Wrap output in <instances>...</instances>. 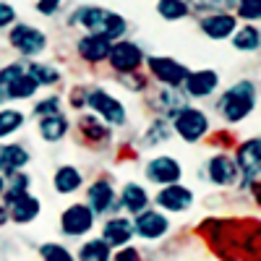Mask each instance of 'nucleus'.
Here are the masks:
<instances>
[{
    "label": "nucleus",
    "mask_w": 261,
    "mask_h": 261,
    "mask_svg": "<svg viewBox=\"0 0 261 261\" xmlns=\"http://www.w3.org/2000/svg\"><path fill=\"white\" fill-rule=\"evenodd\" d=\"M256 110V84L243 79L232 84L220 99V113L227 123H243Z\"/></svg>",
    "instance_id": "nucleus-1"
},
{
    "label": "nucleus",
    "mask_w": 261,
    "mask_h": 261,
    "mask_svg": "<svg viewBox=\"0 0 261 261\" xmlns=\"http://www.w3.org/2000/svg\"><path fill=\"white\" fill-rule=\"evenodd\" d=\"M172 130L186 141V144H196L209 134V115L199 107H183V110L172 118Z\"/></svg>",
    "instance_id": "nucleus-2"
},
{
    "label": "nucleus",
    "mask_w": 261,
    "mask_h": 261,
    "mask_svg": "<svg viewBox=\"0 0 261 261\" xmlns=\"http://www.w3.org/2000/svg\"><path fill=\"white\" fill-rule=\"evenodd\" d=\"M84 102L97 113V118L107 125H125V107L118 97L105 89H89L84 94Z\"/></svg>",
    "instance_id": "nucleus-3"
},
{
    "label": "nucleus",
    "mask_w": 261,
    "mask_h": 261,
    "mask_svg": "<svg viewBox=\"0 0 261 261\" xmlns=\"http://www.w3.org/2000/svg\"><path fill=\"white\" fill-rule=\"evenodd\" d=\"M8 42H11V47L16 53L27 55V58H34L39 53H45V47H47L45 32H39L32 24H13V29L8 32Z\"/></svg>",
    "instance_id": "nucleus-4"
},
{
    "label": "nucleus",
    "mask_w": 261,
    "mask_h": 261,
    "mask_svg": "<svg viewBox=\"0 0 261 261\" xmlns=\"http://www.w3.org/2000/svg\"><path fill=\"white\" fill-rule=\"evenodd\" d=\"M107 60H110V65H113L118 73L128 76V73H136L141 65H144V50L136 45V42L120 39V42H115V45L110 47Z\"/></svg>",
    "instance_id": "nucleus-5"
},
{
    "label": "nucleus",
    "mask_w": 261,
    "mask_h": 261,
    "mask_svg": "<svg viewBox=\"0 0 261 261\" xmlns=\"http://www.w3.org/2000/svg\"><path fill=\"white\" fill-rule=\"evenodd\" d=\"M146 65H149V73L154 76L160 84H165L167 89H175V86H180L188 76V68L183 63L172 60V58H160V55H151L146 58Z\"/></svg>",
    "instance_id": "nucleus-6"
},
{
    "label": "nucleus",
    "mask_w": 261,
    "mask_h": 261,
    "mask_svg": "<svg viewBox=\"0 0 261 261\" xmlns=\"http://www.w3.org/2000/svg\"><path fill=\"white\" fill-rule=\"evenodd\" d=\"M94 220H97V217L89 212L86 204H71L68 209H63V214H60V230H63V235L81 238V235L92 232Z\"/></svg>",
    "instance_id": "nucleus-7"
},
{
    "label": "nucleus",
    "mask_w": 261,
    "mask_h": 261,
    "mask_svg": "<svg viewBox=\"0 0 261 261\" xmlns=\"http://www.w3.org/2000/svg\"><path fill=\"white\" fill-rule=\"evenodd\" d=\"M232 160L238 165V172L246 178V183H256L258 180V170H261V139L251 136L248 141H243Z\"/></svg>",
    "instance_id": "nucleus-8"
},
{
    "label": "nucleus",
    "mask_w": 261,
    "mask_h": 261,
    "mask_svg": "<svg viewBox=\"0 0 261 261\" xmlns=\"http://www.w3.org/2000/svg\"><path fill=\"white\" fill-rule=\"evenodd\" d=\"M220 86V73L214 68H201V71H188L183 81V94L188 99H206L217 92Z\"/></svg>",
    "instance_id": "nucleus-9"
},
{
    "label": "nucleus",
    "mask_w": 261,
    "mask_h": 261,
    "mask_svg": "<svg viewBox=\"0 0 261 261\" xmlns=\"http://www.w3.org/2000/svg\"><path fill=\"white\" fill-rule=\"evenodd\" d=\"M146 180L157 183V186H175L183 178V167L175 157H154L146 162Z\"/></svg>",
    "instance_id": "nucleus-10"
},
{
    "label": "nucleus",
    "mask_w": 261,
    "mask_h": 261,
    "mask_svg": "<svg viewBox=\"0 0 261 261\" xmlns=\"http://www.w3.org/2000/svg\"><path fill=\"white\" fill-rule=\"evenodd\" d=\"M130 225H134V235L144 238V241H160L170 230V220L162 212H154V209L136 214V220H130Z\"/></svg>",
    "instance_id": "nucleus-11"
},
{
    "label": "nucleus",
    "mask_w": 261,
    "mask_h": 261,
    "mask_svg": "<svg viewBox=\"0 0 261 261\" xmlns=\"http://www.w3.org/2000/svg\"><path fill=\"white\" fill-rule=\"evenodd\" d=\"M118 196H115V188L113 183L107 180V178H99L89 186V191H86V206H89V212L94 217H105L110 209L118 206Z\"/></svg>",
    "instance_id": "nucleus-12"
},
{
    "label": "nucleus",
    "mask_w": 261,
    "mask_h": 261,
    "mask_svg": "<svg viewBox=\"0 0 261 261\" xmlns=\"http://www.w3.org/2000/svg\"><path fill=\"white\" fill-rule=\"evenodd\" d=\"M206 175H209V180H212L214 186L230 188V186H235V183H238L241 172H238L235 160H232L230 154H222V151H220V154L209 157V162H206Z\"/></svg>",
    "instance_id": "nucleus-13"
},
{
    "label": "nucleus",
    "mask_w": 261,
    "mask_h": 261,
    "mask_svg": "<svg viewBox=\"0 0 261 261\" xmlns=\"http://www.w3.org/2000/svg\"><path fill=\"white\" fill-rule=\"evenodd\" d=\"M99 241L107 248H125L134 241V225H130V220H125V217H110V220H105V225H102Z\"/></svg>",
    "instance_id": "nucleus-14"
},
{
    "label": "nucleus",
    "mask_w": 261,
    "mask_h": 261,
    "mask_svg": "<svg viewBox=\"0 0 261 261\" xmlns=\"http://www.w3.org/2000/svg\"><path fill=\"white\" fill-rule=\"evenodd\" d=\"M154 201H157L160 209L172 212V214H175V212H186V209L193 206V191L186 188V186H180V183L165 186V188H160V193L154 196Z\"/></svg>",
    "instance_id": "nucleus-15"
},
{
    "label": "nucleus",
    "mask_w": 261,
    "mask_h": 261,
    "mask_svg": "<svg viewBox=\"0 0 261 261\" xmlns=\"http://www.w3.org/2000/svg\"><path fill=\"white\" fill-rule=\"evenodd\" d=\"M199 27L209 39H230L238 29V18L232 13H209L201 18Z\"/></svg>",
    "instance_id": "nucleus-16"
},
{
    "label": "nucleus",
    "mask_w": 261,
    "mask_h": 261,
    "mask_svg": "<svg viewBox=\"0 0 261 261\" xmlns=\"http://www.w3.org/2000/svg\"><path fill=\"white\" fill-rule=\"evenodd\" d=\"M107 8H99V6H79L71 16V24H81L89 34L94 37H102V29H105V21H107Z\"/></svg>",
    "instance_id": "nucleus-17"
},
{
    "label": "nucleus",
    "mask_w": 261,
    "mask_h": 261,
    "mask_svg": "<svg viewBox=\"0 0 261 261\" xmlns=\"http://www.w3.org/2000/svg\"><path fill=\"white\" fill-rule=\"evenodd\" d=\"M29 165V151L21 144H0V175H16Z\"/></svg>",
    "instance_id": "nucleus-18"
},
{
    "label": "nucleus",
    "mask_w": 261,
    "mask_h": 261,
    "mask_svg": "<svg viewBox=\"0 0 261 261\" xmlns=\"http://www.w3.org/2000/svg\"><path fill=\"white\" fill-rule=\"evenodd\" d=\"M6 209H8V217H11L16 225H29V222L37 220V214H39L42 204H39L37 196L24 193V196H18V199H13Z\"/></svg>",
    "instance_id": "nucleus-19"
},
{
    "label": "nucleus",
    "mask_w": 261,
    "mask_h": 261,
    "mask_svg": "<svg viewBox=\"0 0 261 261\" xmlns=\"http://www.w3.org/2000/svg\"><path fill=\"white\" fill-rule=\"evenodd\" d=\"M110 47L113 42H107L105 37H94V34H86L76 42V53L89 60V63H99V60H107V55H110Z\"/></svg>",
    "instance_id": "nucleus-20"
},
{
    "label": "nucleus",
    "mask_w": 261,
    "mask_h": 261,
    "mask_svg": "<svg viewBox=\"0 0 261 261\" xmlns=\"http://www.w3.org/2000/svg\"><path fill=\"white\" fill-rule=\"evenodd\" d=\"M128 214H141L149 209V193L144 186L139 183H125L123 191H120V201H118Z\"/></svg>",
    "instance_id": "nucleus-21"
},
{
    "label": "nucleus",
    "mask_w": 261,
    "mask_h": 261,
    "mask_svg": "<svg viewBox=\"0 0 261 261\" xmlns=\"http://www.w3.org/2000/svg\"><path fill=\"white\" fill-rule=\"evenodd\" d=\"M84 186V175H81V170L73 167V165H63L55 170V175H53V188L63 196H68V193H76L79 188Z\"/></svg>",
    "instance_id": "nucleus-22"
},
{
    "label": "nucleus",
    "mask_w": 261,
    "mask_h": 261,
    "mask_svg": "<svg viewBox=\"0 0 261 261\" xmlns=\"http://www.w3.org/2000/svg\"><path fill=\"white\" fill-rule=\"evenodd\" d=\"M65 134H68V118H65L63 113L39 120V136L45 139L47 144H58V141H63Z\"/></svg>",
    "instance_id": "nucleus-23"
},
{
    "label": "nucleus",
    "mask_w": 261,
    "mask_h": 261,
    "mask_svg": "<svg viewBox=\"0 0 261 261\" xmlns=\"http://www.w3.org/2000/svg\"><path fill=\"white\" fill-rule=\"evenodd\" d=\"M232 45H235V50H241V53H256L261 47V32H258V27L256 24H246L241 29H235Z\"/></svg>",
    "instance_id": "nucleus-24"
},
{
    "label": "nucleus",
    "mask_w": 261,
    "mask_h": 261,
    "mask_svg": "<svg viewBox=\"0 0 261 261\" xmlns=\"http://www.w3.org/2000/svg\"><path fill=\"white\" fill-rule=\"evenodd\" d=\"M157 107L172 120V118L183 110V107H188V97H186L183 92H175V89H162V92L157 94Z\"/></svg>",
    "instance_id": "nucleus-25"
},
{
    "label": "nucleus",
    "mask_w": 261,
    "mask_h": 261,
    "mask_svg": "<svg viewBox=\"0 0 261 261\" xmlns=\"http://www.w3.org/2000/svg\"><path fill=\"white\" fill-rule=\"evenodd\" d=\"M79 128H81V134L89 141H107L110 139V130L105 128V123L97 115H81L79 118Z\"/></svg>",
    "instance_id": "nucleus-26"
},
{
    "label": "nucleus",
    "mask_w": 261,
    "mask_h": 261,
    "mask_svg": "<svg viewBox=\"0 0 261 261\" xmlns=\"http://www.w3.org/2000/svg\"><path fill=\"white\" fill-rule=\"evenodd\" d=\"M27 123V115L21 110H13V107H0V139H6L11 134H16V130Z\"/></svg>",
    "instance_id": "nucleus-27"
},
{
    "label": "nucleus",
    "mask_w": 261,
    "mask_h": 261,
    "mask_svg": "<svg viewBox=\"0 0 261 261\" xmlns=\"http://www.w3.org/2000/svg\"><path fill=\"white\" fill-rule=\"evenodd\" d=\"M37 89H39L37 81L24 71V73H21V76L8 86V99H32V97L37 94Z\"/></svg>",
    "instance_id": "nucleus-28"
},
{
    "label": "nucleus",
    "mask_w": 261,
    "mask_h": 261,
    "mask_svg": "<svg viewBox=\"0 0 261 261\" xmlns=\"http://www.w3.org/2000/svg\"><path fill=\"white\" fill-rule=\"evenodd\" d=\"M113 253L107 248L99 238H92V241H86L81 248H79V261H110Z\"/></svg>",
    "instance_id": "nucleus-29"
},
{
    "label": "nucleus",
    "mask_w": 261,
    "mask_h": 261,
    "mask_svg": "<svg viewBox=\"0 0 261 261\" xmlns=\"http://www.w3.org/2000/svg\"><path fill=\"white\" fill-rule=\"evenodd\" d=\"M27 73L37 81V86H53L60 81V71L55 68V65H47V63H32Z\"/></svg>",
    "instance_id": "nucleus-30"
},
{
    "label": "nucleus",
    "mask_w": 261,
    "mask_h": 261,
    "mask_svg": "<svg viewBox=\"0 0 261 261\" xmlns=\"http://www.w3.org/2000/svg\"><path fill=\"white\" fill-rule=\"evenodd\" d=\"M125 29H128V21L120 16V13H115V11H110L107 13V21H105V29H102V37L107 39V42H120V37L125 34Z\"/></svg>",
    "instance_id": "nucleus-31"
},
{
    "label": "nucleus",
    "mask_w": 261,
    "mask_h": 261,
    "mask_svg": "<svg viewBox=\"0 0 261 261\" xmlns=\"http://www.w3.org/2000/svg\"><path fill=\"white\" fill-rule=\"evenodd\" d=\"M170 134H172V128L167 125V120H154L146 130H144V146L149 149V146H157V144H165L167 139H170Z\"/></svg>",
    "instance_id": "nucleus-32"
},
{
    "label": "nucleus",
    "mask_w": 261,
    "mask_h": 261,
    "mask_svg": "<svg viewBox=\"0 0 261 261\" xmlns=\"http://www.w3.org/2000/svg\"><path fill=\"white\" fill-rule=\"evenodd\" d=\"M157 13L162 18H167V21H178V18H186L191 13V6L183 3V0H160Z\"/></svg>",
    "instance_id": "nucleus-33"
},
{
    "label": "nucleus",
    "mask_w": 261,
    "mask_h": 261,
    "mask_svg": "<svg viewBox=\"0 0 261 261\" xmlns=\"http://www.w3.org/2000/svg\"><path fill=\"white\" fill-rule=\"evenodd\" d=\"M29 186H32V180H29V175H24V172H16V175H11V183H6V191H3L6 206H8L13 199H18V196L29 193Z\"/></svg>",
    "instance_id": "nucleus-34"
},
{
    "label": "nucleus",
    "mask_w": 261,
    "mask_h": 261,
    "mask_svg": "<svg viewBox=\"0 0 261 261\" xmlns=\"http://www.w3.org/2000/svg\"><path fill=\"white\" fill-rule=\"evenodd\" d=\"M27 68L21 63H11V65H6V68H0V105H3L6 99H8V86L24 73Z\"/></svg>",
    "instance_id": "nucleus-35"
},
{
    "label": "nucleus",
    "mask_w": 261,
    "mask_h": 261,
    "mask_svg": "<svg viewBox=\"0 0 261 261\" xmlns=\"http://www.w3.org/2000/svg\"><path fill=\"white\" fill-rule=\"evenodd\" d=\"M39 256L42 261H76L73 253L60 246V243H45V246H39Z\"/></svg>",
    "instance_id": "nucleus-36"
},
{
    "label": "nucleus",
    "mask_w": 261,
    "mask_h": 261,
    "mask_svg": "<svg viewBox=\"0 0 261 261\" xmlns=\"http://www.w3.org/2000/svg\"><path fill=\"white\" fill-rule=\"evenodd\" d=\"M60 105H63V99L58 97V94H50V97H45L42 102H37L34 105V115L42 120V118H50V115H60Z\"/></svg>",
    "instance_id": "nucleus-37"
},
{
    "label": "nucleus",
    "mask_w": 261,
    "mask_h": 261,
    "mask_svg": "<svg viewBox=\"0 0 261 261\" xmlns=\"http://www.w3.org/2000/svg\"><path fill=\"white\" fill-rule=\"evenodd\" d=\"M238 16L246 18L248 24L251 21H258L261 18V3L258 0H243V3H238Z\"/></svg>",
    "instance_id": "nucleus-38"
},
{
    "label": "nucleus",
    "mask_w": 261,
    "mask_h": 261,
    "mask_svg": "<svg viewBox=\"0 0 261 261\" xmlns=\"http://www.w3.org/2000/svg\"><path fill=\"white\" fill-rule=\"evenodd\" d=\"M60 8H63L60 0H39L37 3V13H42V16H55Z\"/></svg>",
    "instance_id": "nucleus-39"
},
{
    "label": "nucleus",
    "mask_w": 261,
    "mask_h": 261,
    "mask_svg": "<svg viewBox=\"0 0 261 261\" xmlns=\"http://www.w3.org/2000/svg\"><path fill=\"white\" fill-rule=\"evenodd\" d=\"M13 21H16V11H13V6H11V3H0V29L11 27Z\"/></svg>",
    "instance_id": "nucleus-40"
},
{
    "label": "nucleus",
    "mask_w": 261,
    "mask_h": 261,
    "mask_svg": "<svg viewBox=\"0 0 261 261\" xmlns=\"http://www.w3.org/2000/svg\"><path fill=\"white\" fill-rule=\"evenodd\" d=\"M110 261H141V256L134 246H125V248H118V253Z\"/></svg>",
    "instance_id": "nucleus-41"
},
{
    "label": "nucleus",
    "mask_w": 261,
    "mask_h": 261,
    "mask_svg": "<svg viewBox=\"0 0 261 261\" xmlns=\"http://www.w3.org/2000/svg\"><path fill=\"white\" fill-rule=\"evenodd\" d=\"M123 84L128 86V89H134V92H139V89H144V86H146V81L144 79H134V73H128V76H123Z\"/></svg>",
    "instance_id": "nucleus-42"
},
{
    "label": "nucleus",
    "mask_w": 261,
    "mask_h": 261,
    "mask_svg": "<svg viewBox=\"0 0 261 261\" xmlns=\"http://www.w3.org/2000/svg\"><path fill=\"white\" fill-rule=\"evenodd\" d=\"M6 222H8V209H6V204H0V227Z\"/></svg>",
    "instance_id": "nucleus-43"
},
{
    "label": "nucleus",
    "mask_w": 261,
    "mask_h": 261,
    "mask_svg": "<svg viewBox=\"0 0 261 261\" xmlns=\"http://www.w3.org/2000/svg\"><path fill=\"white\" fill-rule=\"evenodd\" d=\"M6 183H8V178L0 175V196H3V191H6Z\"/></svg>",
    "instance_id": "nucleus-44"
},
{
    "label": "nucleus",
    "mask_w": 261,
    "mask_h": 261,
    "mask_svg": "<svg viewBox=\"0 0 261 261\" xmlns=\"http://www.w3.org/2000/svg\"><path fill=\"white\" fill-rule=\"evenodd\" d=\"M232 261H238V258H232Z\"/></svg>",
    "instance_id": "nucleus-45"
}]
</instances>
